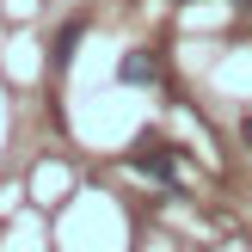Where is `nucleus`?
<instances>
[{"instance_id":"obj_4","label":"nucleus","mask_w":252,"mask_h":252,"mask_svg":"<svg viewBox=\"0 0 252 252\" xmlns=\"http://www.w3.org/2000/svg\"><path fill=\"white\" fill-rule=\"evenodd\" d=\"M246 142H252V123H246Z\"/></svg>"},{"instance_id":"obj_3","label":"nucleus","mask_w":252,"mask_h":252,"mask_svg":"<svg viewBox=\"0 0 252 252\" xmlns=\"http://www.w3.org/2000/svg\"><path fill=\"white\" fill-rule=\"evenodd\" d=\"M117 80H129V86H148V80H154V62H148V56H129V62H117Z\"/></svg>"},{"instance_id":"obj_2","label":"nucleus","mask_w":252,"mask_h":252,"mask_svg":"<svg viewBox=\"0 0 252 252\" xmlns=\"http://www.w3.org/2000/svg\"><path fill=\"white\" fill-rule=\"evenodd\" d=\"M80 37H86V19L62 25V31H56V56H49V62H56V68H68V62H74V49H80Z\"/></svg>"},{"instance_id":"obj_1","label":"nucleus","mask_w":252,"mask_h":252,"mask_svg":"<svg viewBox=\"0 0 252 252\" xmlns=\"http://www.w3.org/2000/svg\"><path fill=\"white\" fill-rule=\"evenodd\" d=\"M135 172H148V179H160V185H179V160H172V148H142V154H135Z\"/></svg>"}]
</instances>
